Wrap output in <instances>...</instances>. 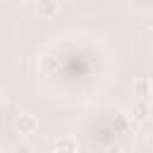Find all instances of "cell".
Returning a JSON list of instances; mask_svg holds the SVG:
<instances>
[{
    "label": "cell",
    "mask_w": 153,
    "mask_h": 153,
    "mask_svg": "<svg viewBox=\"0 0 153 153\" xmlns=\"http://www.w3.org/2000/svg\"><path fill=\"white\" fill-rule=\"evenodd\" d=\"M36 129H38V120H36V115H31V112H19V115H17V131H19L22 136L33 134Z\"/></svg>",
    "instance_id": "1"
},
{
    "label": "cell",
    "mask_w": 153,
    "mask_h": 153,
    "mask_svg": "<svg viewBox=\"0 0 153 153\" xmlns=\"http://www.w3.org/2000/svg\"><path fill=\"white\" fill-rule=\"evenodd\" d=\"M57 10H60V2H55V0H38L36 2V12L43 19H53L57 14Z\"/></svg>",
    "instance_id": "2"
},
{
    "label": "cell",
    "mask_w": 153,
    "mask_h": 153,
    "mask_svg": "<svg viewBox=\"0 0 153 153\" xmlns=\"http://www.w3.org/2000/svg\"><path fill=\"white\" fill-rule=\"evenodd\" d=\"M55 148H60V151H69V153H76V141H74L72 136H60V139L55 141Z\"/></svg>",
    "instance_id": "3"
},
{
    "label": "cell",
    "mask_w": 153,
    "mask_h": 153,
    "mask_svg": "<svg viewBox=\"0 0 153 153\" xmlns=\"http://www.w3.org/2000/svg\"><path fill=\"white\" fill-rule=\"evenodd\" d=\"M136 93H139L141 98H146V96L151 93V81H146V79H139V81H136Z\"/></svg>",
    "instance_id": "4"
},
{
    "label": "cell",
    "mask_w": 153,
    "mask_h": 153,
    "mask_svg": "<svg viewBox=\"0 0 153 153\" xmlns=\"http://www.w3.org/2000/svg\"><path fill=\"white\" fill-rule=\"evenodd\" d=\"M103 153H124V148H122L120 143H108V146L103 148Z\"/></svg>",
    "instance_id": "5"
},
{
    "label": "cell",
    "mask_w": 153,
    "mask_h": 153,
    "mask_svg": "<svg viewBox=\"0 0 153 153\" xmlns=\"http://www.w3.org/2000/svg\"><path fill=\"white\" fill-rule=\"evenodd\" d=\"M29 151H31V148H29V146H24V143H22V146H19V143L14 146V153H29Z\"/></svg>",
    "instance_id": "6"
},
{
    "label": "cell",
    "mask_w": 153,
    "mask_h": 153,
    "mask_svg": "<svg viewBox=\"0 0 153 153\" xmlns=\"http://www.w3.org/2000/svg\"><path fill=\"white\" fill-rule=\"evenodd\" d=\"M148 120H153V100L148 103Z\"/></svg>",
    "instance_id": "7"
},
{
    "label": "cell",
    "mask_w": 153,
    "mask_h": 153,
    "mask_svg": "<svg viewBox=\"0 0 153 153\" xmlns=\"http://www.w3.org/2000/svg\"><path fill=\"white\" fill-rule=\"evenodd\" d=\"M148 146H151V148H153V134H151V136H148Z\"/></svg>",
    "instance_id": "8"
},
{
    "label": "cell",
    "mask_w": 153,
    "mask_h": 153,
    "mask_svg": "<svg viewBox=\"0 0 153 153\" xmlns=\"http://www.w3.org/2000/svg\"><path fill=\"white\" fill-rule=\"evenodd\" d=\"M53 153H69V151H60V148H55V151H53Z\"/></svg>",
    "instance_id": "9"
},
{
    "label": "cell",
    "mask_w": 153,
    "mask_h": 153,
    "mask_svg": "<svg viewBox=\"0 0 153 153\" xmlns=\"http://www.w3.org/2000/svg\"><path fill=\"white\" fill-rule=\"evenodd\" d=\"M148 96H151V100H153V81H151V93H148Z\"/></svg>",
    "instance_id": "10"
},
{
    "label": "cell",
    "mask_w": 153,
    "mask_h": 153,
    "mask_svg": "<svg viewBox=\"0 0 153 153\" xmlns=\"http://www.w3.org/2000/svg\"><path fill=\"white\" fill-rule=\"evenodd\" d=\"M0 103H2V91H0Z\"/></svg>",
    "instance_id": "11"
},
{
    "label": "cell",
    "mask_w": 153,
    "mask_h": 153,
    "mask_svg": "<svg viewBox=\"0 0 153 153\" xmlns=\"http://www.w3.org/2000/svg\"><path fill=\"white\" fill-rule=\"evenodd\" d=\"M55 2H60V0H55Z\"/></svg>",
    "instance_id": "12"
}]
</instances>
